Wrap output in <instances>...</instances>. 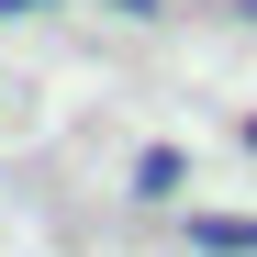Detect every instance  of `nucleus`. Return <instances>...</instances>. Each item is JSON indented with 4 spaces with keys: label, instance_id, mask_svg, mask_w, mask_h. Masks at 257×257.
Returning a JSON list of instances; mask_svg holds the SVG:
<instances>
[{
    "label": "nucleus",
    "instance_id": "f257e3e1",
    "mask_svg": "<svg viewBox=\"0 0 257 257\" xmlns=\"http://www.w3.org/2000/svg\"><path fill=\"white\" fill-rule=\"evenodd\" d=\"M190 190V157L179 146H135V201H179Z\"/></svg>",
    "mask_w": 257,
    "mask_h": 257
},
{
    "label": "nucleus",
    "instance_id": "f03ea898",
    "mask_svg": "<svg viewBox=\"0 0 257 257\" xmlns=\"http://www.w3.org/2000/svg\"><path fill=\"white\" fill-rule=\"evenodd\" d=\"M190 246L201 257H257V224L246 212H190Z\"/></svg>",
    "mask_w": 257,
    "mask_h": 257
},
{
    "label": "nucleus",
    "instance_id": "7ed1b4c3",
    "mask_svg": "<svg viewBox=\"0 0 257 257\" xmlns=\"http://www.w3.org/2000/svg\"><path fill=\"white\" fill-rule=\"evenodd\" d=\"M101 12H123V23H157V0H101Z\"/></svg>",
    "mask_w": 257,
    "mask_h": 257
},
{
    "label": "nucleus",
    "instance_id": "20e7f679",
    "mask_svg": "<svg viewBox=\"0 0 257 257\" xmlns=\"http://www.w3.org/2000/svg\"><path fill=\"white\" fill-rule=\"evenodd\" d=\"M23 12H56V0H0V23H23Z\"/></svg>",
    "mask_w": 257,
    "mask_h": 257
},
{
    "label": "nucleus",
    "instance_id": "39448f33",
    "mask_svg": "<svg viewBox=\"0 0 257 257\" xmlns=\"http://www.w3.org/2000/svg\"><path fill=\"white\" fill-rule=\"evenodd\" d=\"M246 157H257V112H246Z\"/></svg>",
    "mask_w": 257,
    "mask_h": 257
},
{
    "label": "nucleus",
    "instance_id": "423d86ee",
    "mask_svg": "<svg viewBox=\"0 0 257 257\" xmlns=\"http://www.w3.org/2000/svg\"><path fill=\"white\" fill-rule=\"evenodd\" d=\"M0 112H12V101H0Z\"/></svg>",
    "mask_w": 257,
    "mask_h": 257
}]
</instances>
